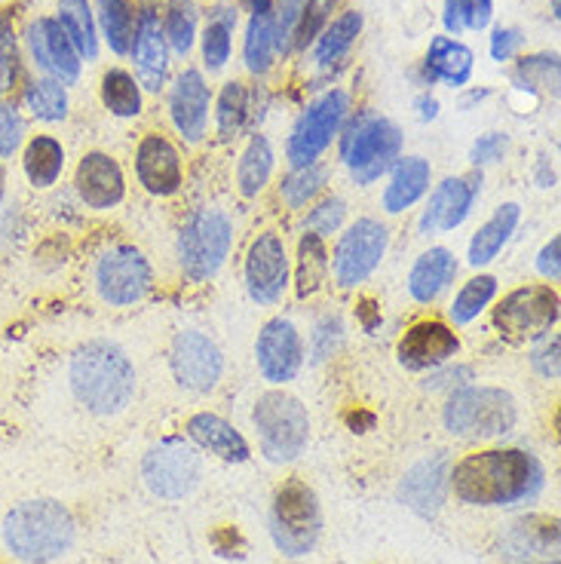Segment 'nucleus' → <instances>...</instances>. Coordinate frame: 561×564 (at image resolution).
I'll use <instances>...</instances> for the list:
<instances>
[{
  "instance_id": "nucleus-14",
  "label": "nucleus",
  "mask_w": 561,
  "mask_h": 564,
  "mask_svg": "<svg viewBox=\"0 0 561 564\" xmlns=\"http://www.w3.org/2000/svg\"><path fill=\"white\" fill-rule=\"evenodd\" d=\"M129 56L136 65V80L148 93H160L169 77V43L163 37L160 22V3L157 0H139L136 10V37L129 46Z\"/></svg>"
},
{
  "instance_id": "nucleus-51",
  "label": "nucleus",
  "mask_w": 561,
  "mask_h": 564,
  "mask_svg": "<svg viewBox=\"0 0 561 564\" xmlns=\"http://www.w3.org/2000/svg\"><path fill=\"white\" fill-rule=\"evenodd\" d=\"M509 148V139L500 135V132H488V135H478V141L473 144V163L476 166H492V163H500Z\"/></svg>"
},
{
  "instance_id": "nucleus-3",
  "label": "nucleus",
  "mask_w": 561,
  "mask_h": 564,
  "mask_svg": "<svg viewBox=\"0 0 561 564\" xmlns=\"http://www.w3.org/2000/svg\"><path fill=\"white\" fill-rule=\"evenodd\" d=\"M77 522L58 500H25L3 519V540L15 558L46 564L74 546Z\"/></svg>"
},
{
  "instance_id": "nucleus-23",
  "label": "nucleus",
  "mask_w": 561,
  "mask_h": 564,
  "mask_svg": "<svg viewBox=\"0 0 561 564\" xmlns=\"http://www.w3.org/2000/svg\"><path fill=\"white\" fill-rule=\"evenodd\" d=\"M449 473L451 460L449 454H433L421 464H414L406 473V479L399 485V497L406 500L408 509H414L423 519H433L435 512L445 503L449 494Z\"/></svg>"
},
{
  "instance_id": "nucleus-32",
  "label": "nucleus",
  "mask_w": 561,
  "mask_h": 564,
  "mask_svg": "<svg viewBox=\"0 0 561 564\" xmlns=\"http://www.w3.org/2000/svg\"><path fill=\"white\" fill-rule=\"evenodd\" d=\"M363 34V13L359 10H344L323 29V34L313 41V62L316 65H335L353 50L356 37Z\"/></svg>"
},
{
  "instance_id": "nucleus-49",
  "label": "nucleus",
  "mask_w": 561,
  "mask_h": 564,
  "mask_svg": "<svg viewBox=\"0 0 561 564\" xmlns=\"http://www.w3.org/2000/svg\"><path fill=\"white\" fill-rule=\"evenodd\" d=\"M25 139V117L13 101L0 99V156H13Z\"/></svg>"
},
{
  "instance_id": "nucleus-25",
  "label": "nucleus",
  "mask_w": 561,
  "mask_h": 564,
  "mask_svg": "<svg viewBox=\"0 0 561 564\" xmlns=\"http://www.w3.org/2000/svg\"><path fill=\"white\" fill-rule=\"evenodd\" d=\"M74 184H77V194L89 209H114L127 194L120 163L114 156L101 154V151H93L80 160Z\"/></svg>"
},
{
  "instance_id": "nucleus-8",
  "label": "nucleus",
  "mask_w": 561,
  "mask_h": 564,
  "mask_svg": "<svg viewBox=\"0 0 561 564\" xmlns=\"http://www.w3.org/2000/svg\"><path fill=\"white\" fill-rule=\"evenodd\" d=\"M402 151V132L387 117H359L344 135V163L350 170L353 182H378L387 170H393Z\"/></svg>"
},
{
  "instance_id": "nucleus-12",
  "label": "nucleus",
  "mask_w": 561,
  "mask_h": 564,
  "mask_svg": "<svg viewBox=\"0 0 561 564\" xmlns=\"http://www.w3.org/2000/svg\"><path fill=\"white\" fill-rule=\"evenodd\" d=\"M387 227L375 221V218H359L356 225L337 240L335 249V280L341 289H356L359 282H365L378 264L384 261L387 252Z\"/></svg>"
},
{
  "instance_id": "nucleus-20",
  "label": "nucleus",
  "mask_w": 561,
  "mask_h": 564,
  "mask_svg": "<svg viewBox=\"0 0 561 564\" xmlns=\"http://www.w3.org/2000/svg\"><path fill=\"white\" fill-rule=\"evenodd\" d=\"M457 350H461V338L451 332L449 325L439 323V319H423L402 335L396 356L408 371H435V368L451 362Z\"/></svg>"
},
{
  "instance_id": "nucleus-27",
  "label": "nucleus",
  "mask_w": 561,
  "mask_h": 564,
  "mask_svg": "<svg viewBox=\"0 0 561 564\" xmlns=\"http://www.w3.org/2000/svg\"><path fill=\"white\" fill-rule=\"evenodd\" d=\"M187 436L197 442L199 448H206L215 457H222L227 464H246L249 460V442L242 438L234 423H227L218 414L199 411L187 421Z\"/></svg>"
},
{
  "instance_id": "nucleus-18",
  "label": "nucleus",
  "mask_w": 561,
  "mask_h": 564,
  "mask_svg": "<svg viewBox=\"0 0 561 564\" xmlns=\"http://www.w3.org/2000/svg\"><path fill=\"white\" fill-rule=\"evenodd\" d=\"M255 356L265 381L289 383L304 366V340L289 319H270L258 335Z\"/></svg>"
},
{
  "instance_id": "nucleus-53",
  "label": "nucleus",
  "mask_w": 561,
  "mask_h": 564,
  "mask_svg": "<svg viewBox=\"0 0 561 564\" xmlns=\"http://www.w3.org/2000/svg\"><path fill=\"white\" fill-rule=\"evenodd\" d=\"M521 31L519 29H494L492 31V58L494 62H509V58H516V53L521 50Z\"/></svg>"
},
{
  "instance_id": "nucleus-13",
  "label": "nucleus",
  "mask_w": 561,
  "mask_h": 564,
  "mask_svg": "<svg viewBox=\"0 0 561 564\" xmlns=\"http://www.w3.org/2000/svg\"><path fill=\"white\" fill-rule=\"evenodd\" d=\"M151 282H154V273H151L148 258L132 246H114L99 258L96 285H99V295L114 307H129L141 301L151 292Z\"/></svg>"
},
{
  "instance_id": "nucleus-55",
  "label": "nucleus",
  "mask_w": 561,
  "mask_h": 564,
  "mask_svg": "<svg viewBox=\"0 0 561 564\" xmlns=\"http://www.w3.org/2000/svg\"><path fill=\"white\" fill-rule=\"evenodd\" d=\"M337 344H341V323L337 319H323L316 325V362L332 356Z\"/></svg>"
},
{
  "instance_id": "nucleus-56",
  "label": "nucleus",
  "mask_w": 561,
  "mask_h": 564,
  "mask_svg": "<svg viewBox=\"0 0 561 564\" xmlns=\"http://www.w3.org/2000/svg\"><path fill=\"white\" fill-rule=\"evenodd\" d=\"M494 19V0H466V29L485 31Z\"/></svg>"
},
{
  "instance_id": "nucleus-29",
  "label": "nucleus",
  "mask_w": 561,
  "mask_h": 564,
  "mask_svg": "<svg viewBox=\"0 0 561 564\" xmlns=\"http://www.w3.org/2000/svg\"><path fill=\"white\" fill-rule=\"evenodd\" d=\"M430 187V163L423 156H402L393 163V178L384 191V209L390 215L411 209Z\"/></svg>"
},
{
  "instance_id": "nucleus-26",
  "label": "nucleus",
  "mask_w": 561,
  "mask_h": 564,
  "mask_svg": "<svg viewBox=\"0 0 561 564\" xmlns=\"http://www.w3.org/2000/svg\"><path fill=\"white\" fill-rule=\"evenodd\" d=\"M473 65H476V56H473V50L466 43L439 34V37L430 41V50H427V58H423V84L442 80V84L461 89V86L470 84Z\"/></svg>"
},
{
  "instance_id": "nucleus-61",
  "label": "nucleus",
  "mask_w": 561,
  "mask_h": 564,
  "mask_svg": "<svg viewBox=\"0 0 561 564\" xmlns=\"http://www.w3.org/2000/svg\"><path fill=\"white\" fill-rule=\"evenodd\" d=\"M273 3L277 0H246V10L249 13H267V10H273Z\"/></svg>"
},
{
  "instance_id": "nucleus-11",
  "label": "nucleus",
  "mask_w": 561,
  "mask_h": 564,
  "mask_svg": "<svg viewBox=\"0 0 561 564\" xmlns=\"http://www.w3.org/2000/svg\"><path fill=\"white\" fill-rule=\"evenodd\" d=\"M559 292L552 285L516 289L494 307V328L506 340H537L559 323Z\"/></svg>"
},
{
  "instance_id": "nucleus-40",
  "label": "nucleus",
  "mask_w": 561,
  "mask_h": 564,
  "mask_svg": "<svg viewBox=\"0 0 561 564\" xmlns=\"http://www.w3.org/2000/svg\"><path fill=\"white\" fill-rule=\"evenodd\" d=\"M325 276H328V252H325L323 237L304 234L298 242V295H316L323 289Z\"/></svg>"
},
{
  "instance_id": "nucleus-63",
  "label": "nucleus",
  "mask_w": 561,
  "mask_h": 564,
  "mask_svg": "<svg viewBox=\"0 0 561 564\" xmlns=\"http://www.w3.org/2000/svg\"><path fill=\"white\" fill-rule=\"evenodd\" d=\"M559 7H561V0H552V15L559 19Z\"/></svg>"
},
{
  "instance_id": "nucleus-4",
  "label": "nucleus",
  "mask_w": 561,
  "mask_h": 564,
  "mask_svg": "<svg viewBox=\"0 0 561 564\" xmlns=\"http://www.w3.org/2000/svg\"><path fill=\"white\" fill-rule=\"evenodd\" d=\"M323 534V509L320 497L313 494L308 481H282L273 503H270V536L277 550L289 558H301L313 552Z\"/></svg>"
},
{
  "instance_id": "nucleus-30",
  "label": "nucleus",
  "mask_w": 561,
  "mask_h": 564,
  "mask_svg": "<svg viewBox=\"0 0 561 564\" xmlns=\"http://www.w3.org/2000/svg\"><path fill=\"white\" fill-rule=\"evenodd\" d=\"M519 218H521L519 203H504L500 209L494 212L492 218L478 227L476 237H473V242H470V264H473V268H485V264H492L494 258L500 254V249L509 242V237L516 234Z\"/></svg>"
},
{
  "instance_id": "nucleus-34",
  "label": "nucleus",
  "mask_w": 561,
  "mask_h": 564,
  "mask_svg": "<svg viewBox=\"0 0 561 564\" xmlns=\"http://www.w3.org/2000/svg\"><path fill=\"white\" fill-rule=\"evenodd\" d=\"M242 62L255 77H265L277 62V31H273V10L249 15L246 41H242Z\"/></svg>"
},
{
  "instance_id": "nucleus-15",
  "label": "nucleus",
  "mask_w": 561,
  "mask_h": 564,
  "mask_svg": "<svg viewBox=\"0 0 561 564\" xmlns=\"http://www.w3.org/2000/svg\"><path fill=\"white\" fill-rule=\"evenodd\" d=\"M169 366L184 390L209 393L222 381L225 359H222V350L215 347V340L206 338L203 332H182L172 340Z\"/></svg>"
},
{
  "instance_id": "nucleus-54",
  "label": "nucleus",
  "mask_w": 561,
  "mask_h": 564,
  "mask_svg": "<svg viewBox=\"0 0 561 564\" xmlns=\"http://www.w3.org/2000/svg\"><path fill=\"white\" fill-rule=\"evenodd\" d=\"M531 362L543 378H552V381H555V378H559V338L547 340L540 350L533 352Z\"/></svg>"
},
{
  "instance_id": "nucleus-37",
  "label": "nucleus",
  "mask_w": 561,
  "mask_h": 564,
  "mask_svg": "<svg viewBox=\"0 0 561 564\" xmlns=\"http://www.w3.org/2000/svg\"><path fill=\"white\" fill-rule=\"evenodd\" d=\"M101 105L114 113V117H139L144 111V96L141 86L136 80V74H129L123 68H108L101 74Z\"/></svg>"
},
{
  "instance_id": "nucleus-6",
  "label": "nucleus",
  "mask_w": 561,
  "mask_h": 564,
  "mask_svg": "<svg viewBox=\"0 0 561 564\" xmlns=\"http://www.w3.org/2000/svg\"><path fill=\"white\" fill-rule=\"evenodd\" d=\"M255 433L261 454L273 464H292L308 448V409L289 393H265L252 411Z\"/></svg>"
},
{
  "instance_id": "nucleus-48",
  "label": "nucleus",
  "mask_w": 561,
  "mask_h": 564,
  "mask_svg": "<svg viewBox=\"0 0 561 564\" xmlns=\"http://www.w3.org/2000/svg\"><path fill=\"white\" fill-rule=\"evenodd\" d=\"M337 7V0H308L304 3V13H301V25H298L295 46L298 50H308L310 43L316 41L323 29L332 22V10Z\"/></svg>"
},
{
  "instance_id": "nucleus-19",
  "label": "nucleus",
  "mask_w": 561,
  "mask_h": 564,
  "mask_svg": "<svg viewBox=\"0 0 561 564\" xmlns=\"http://www.w3.org/2000/svg\"><path fill=\"white\" fill-rule=\"evenodd\" d=\"M500 555L509 564H559V519L525 516L513 522L500 540Z\"/></svg>"
},
{
  "instance_id": "nucleus-44",
  "label": "nucleus",
  "mask_w": 561,
  "mask_h": 564,
  "mask_svg": "<svg viewBox=\"0 0 561 564\" xmlns=\"http://www.w3.org/2000/svg\"><path fill=\"white\" fill-rule=\"evenodd\" d=\"M323 184H325V170L323 166H316V163H310V166H298V170L282 182L280 194L292 209H301V206H308L310 199L323 191Z\"/></svg>"
},
{
  "instance_id": "nucleus-5",
  "label": "nucleus",
  "mask_w": 561,
  "mask_h": 564,
  "mask_svg": "<svg viewBox=\"0 0 561 564\" xmlns=\"http://www.w3.org/2000/svg\"><path fill=\"white\" fill-rule=\"evenodd\" d=\"M516 399L497 387H463L451 393L442 421L457 438H497L516 426Z\"/></svg>"
},
{
  "instance_id": "nucleus-52",
  "label": "nucleus",
  "mask_w": 561,
  "mask_h": 564,
  "mask_svg": "<svg viewBox=\"0 0 561 564\" xmlns=\"http://www.w3.org/2000/svg\"><path fill=\"white\" fill-rule=\"evenodd\" d=\"M212 550L218 552V555H225V558H242L246 555V540L239 534V528L234 524H222V528H215L209 536Z\"/></svg>"
},
{
  "instance_id": "nucleus-38",
  "label": "nucleus",
  "mask_w": 561,
  "mask_h": 564,
  "mask_svg": "<svg viewBox=\"0 0 561 564\" xmlns=\"http://www.w3.org/2000/svg\"><path fill=\"white\" fill-rule=\"evenodd\" d=\"M163 37L169 43V53L175 56H191L194 43H197L199 7L197 0H169L166 13H163Z\"/></svg>"
},
{
  "instance_id": "nucleus-1",
  "label": "nucleus",
  "mask_w": 561,
  "mask_h": 564,
  "mask_svg": "<svg viewBox=\"0 0 561 564\" xmlns=\"http://www.w3.org/2000/svg\"><path fill=\"white\" fill-rule=\"evenodd\" d=\"M547 473L521 448H492L466 454L451 466L449 488L466 507H516L543 491Z\"/></svg>"
},
{
  "instance_id": "nucleus-24",
  "label": "nucleus",
  "mask_w": 561,
  "mask_h": 564,
  "mask_svg": "<svg viewBox=\"0 0 561 564\" xmlns=\"http://www.w3.org/2000/svg\"><path fill=\"white\" fill-rule=\"evenodd\" d=\"M478 187H482V178H445L439 184L430 197V206L423 209V234L430 237V234H445V230L461 227L476 203Z\"/></svg>"
},
{
  "instance_id": "nucleus-10",
  "label": "nucleus",
  "mask_w": 561,
  "mask_h": 564,
  "mask_svg": "<svg viewBox=\"0 0 561 564\" xmlns=\"http://www.w3.org/2000/svg\"><path fill=\"white\" fill-rule=\"evenodd\" d=\"M141 479L160 500H184L203 479L199 454L184 438H160L141 460Z\"/></svg>"
},
{
  "instance_id": "nucleus-47",
  "label": "nucleus",
  "mask_w": 561,
  "mask_h": 564,
  "mask_svg": "<svg viewBox=\"0 0 561 564\" xmlns=\"http://www.w3.org/2000/svg\"><path fill=\"white\" fill-rule=\"evenodd\" d=\"M19 80V43H15L13 15L0 13V96L10 93Z\"/></svg>"
},
{
  "instance_id": "nucleus-33",
  "label": "nucleus",
  "mask_w": 561,
  "mask_h": 564,
  "mask_svg": "<svg viewBox=\"0 0 561 564\" xmlns=\"http://www.w3.org/2000/svg\"><path fill=\"white\" fill-rule=\"evenodd\" d=\"M96 25L114 56H129V46L136 37L132 0H96Z\"/></svg>"
},
{
  "instance_id": "nucleus-43",
  "label": "nucleus",
  "mask_w": 561,
  "mask_h": 564,
  "mask_svg": "<svg viewBox=\"0 0 561 564\" xmlns=\"http://www.w3.org/2000/svg\"><path fill=\"white\" fill-rule=\"evenodd\" d=\"M497 295V280L488 276V273H482V276H473V280L463 285L457 297H454V304L449 307V316L454 325H466L476 319L478 313L485 311L488 304Z\"/></svg>"
},
{
  "instance_id": "nucleus-39",
  "label": "nucleus",
  "mask_w": 561,
  "mask_h": 564,
  "mask_svg": "<svg viewBox=\"0 0 561 564\" xmlns=\"http://www.w3.org/2000/svg\"><path fill=\"white\" fill-rule=\"evenodd\" d=\"M273 172V148L265 135H252L249 148L242 151L237 170V184L242 197H258L265 191V184L270 182Z\"/></svg>"
},
{
  "instance_id": "nucleus-57",
  "label": "nucleus",
  "mask_w": 561,
  "mask_h": 564,
  "mask_svg": "<svg viewBox=\"0 0 561 564\" xmlns=\"http://www.w3.org/2000/svg\"><path fill=\"white\" fill-rule=\"evenodd\" d=\"M559 254H561V240L559 237H552V240L543 246V252H540V258H537V270L547 276V280H559L561 276V261H559Z\"/></svg>"
},
{
  "instance_id": "nucleus-36",
  "label": "nucleus",
  "mask_w": 561,
  "mask_h": 564,
  "mask_svg": "<svg viewBox=\"0 0 561 564\" xmlns=\"http://www.w3.org/2000/svg\"><path fill=\"white\" fill-rule=\"evenodd\" d=\"M234 29H237V10L234 7H218L209 13V25L203 31V62L209 74L225 70L234 53Z\"/></svg>"
},
{
  "instance_id": "nucleus-50",
  "label": "nucleus",
  "mask_w": 561,
  "mask_h": 564,
  "mask_svg": "<svg viewBox=\"0 0 561 564\" xmlns=\"http://www.w3.org/2000/svg\"><path fill=\"white\" fill-rule=\"evenodd\" d=\"M344 215H347L344 199L341 197L323 199V203L308 215L310 234H316V237H328V234H335L337 227L344 225Z\"/></svg>"
},
{
  "instance_id": "nucleus-41",
  "label": "nucleus",
  "mask_w": 561,
  "mask_h": 564,
  "mask_svg": "<svg viewBox=\"0 0 561 564\" xmlns=\"http://www.w3.org/2000/svg\"><path fill=\"white\" fill-rule=\"evenodd\" d=\"M215 123H218V135L222 139H237L239 132L249 123V86L242 80H230L222 86L218 93V105H215Z\"/></svg>"
},
{
  "instance_id": "nucleus-22",
  "label": "nucleus",
  "mask_w": 561,
  "mask_h": 564,
  "mask_svg": "<svg viewBox=\"0 0 561 564\" xmlns=\"http://www.w3.org/2000/svg\"><path fill=\"white\" fill-rule=\"evenodd\" d=\"M136 172H139V182L148 194L172 197V194H179L184 182L182 154L166 135L148 132L139 141V151H136Z\"/></svg>"
},
{
  "instance_id": "nucleus-58",
  "label": "nucleus",
  "mask_w": 561,
  "mask_h": 564,
  "mask_svg": "<svg viewBox=\"0 0 561 564\" xmlns=\"http://www.w3.org/2000/svg\"><path fill=\"white\" fill-rule=\"evenodd\" d=\"M442 25L449 34H461L466 31V0H445V13H442Z\"/></svg>"
},
{
  "instance_id": "nucleus-35",
  "label": "nucleus",
  "mask_w": 561,
  "mask_h": 564,
  "mask_svg": "<svg viewBox=\"0 0 561 564\" xmlns=\"http://www.w3.org/2000/svg\"><path fill=\"white\" fill-rule=\"evenodd\" d=\"M22 166H25V175H29V182L34 187H53L62 170H65V148H62V141L53 139V135H34L25 144Z\"/></svg>"
},
{
  "instance_id": "nucleus-17",
  "label": "nucleus",
  "mask_w": 561,
  "mask_h": 564,
  "mask_svg": "<svg viewBox=\"0 0 561 564\" xmlns=\"http://www.w3.org/2000/svg\"><path fill=\"white\" fill-rule=\"evenodd\" d=\"M246 289L258 304H277L289 289V254L277 234H261L246 254Z\"/></svg>"
},
{
  "instance_id": "nucleus-28",
  "label": "nucleus",
  "mask_w": 561,
  "mask_h": 564,
  "mask_svg": "<svg viewBox=\"0 0 561 564\" xmlns=\"http://www.w3.org/2000/svg\"><path fill=\"white\" fill-rule=\"evenodd\" d=\"M457 276V261H454V254L449 249H442V246H435L430 252H423L418 261H414V268L408 273V292L414 301H421V304H430L435 297L442 295L445 289H449L451 282Z\"/></svg>"
},
{
  "instance_id": "nucleus-59",
  "label": "nucleus",
  "mask_w": 561,
  "mask_h": 564,
  "mask_svg": "<svg viewBox=\"0 0 561 564\" xmlns=\"http://www.w3.org/2000/svg\"><path fill=\"white\" fill-rule=\"evenodd\" d=\"M414 111H418V120L430 123V120H435V117H439V99H435V96H430V93H421V96L414 99Z\"/></svg>"
},
{
  "instance_id": "nucleus-45",
  "label": "nucleus",
  "mask_w": 561,
  "mask_h": 564,
  "mask_svg": "<svg viewBox=\"0 0 561 564\" xmlns=\"http://www.w3.org/2000/svg\"><path fill=\"white\" fill-rule=\"evenodd\" d=\"M516 80L521 89H537V86H547L552 89V96L559 93V56H525L519 58V68H516Z\"/></svg>"
},
{
  "instance_id": "nucleus-62",
  "label": "nucleus",
  "mask_w": 561,
  "mask_h": 564,
  "mask_svg": "<svg viewBox=\"0 0 561 564\" xmlns=\"http://www.w3.org/2000/svg\"><path fill=\"white\" fill-rule=\"evenodd\" d=\"M3 194H7V172L0 166V203H3Z\"/></svg>"
},
{
  "instance_id": "nucleus-2",
  "label": "nucleus",
  "mask_w": 561,
  "mask_h": 564,
  "mask_svg": "<svg viewBox=\"0 0 561 564\" xmlns=\"http://www.w3.org/2000/svg\"><path fill=\"white\" fill-rule=\"evenodd\" d=\"M71 390L93 414H120L136 395V368L117 344L89 340L71 359Z\"/></svg>"
},
{
  "instance_id": "nucleus-31",
  "label": "nucleus",
  "mask_w": 561,
  "mask_h": 564,
  "mask_svg": "<svg viewBox=\"0 0 561 564\" xmlns=\"http://www.w3.org/2000/svg\"><path fill=\"white\" fill-rule=\"evenodd\" d=\"M56 19L80 58L96 62L99 58V25H96L93 3L89 0H58Z\"/></svg>"
},
{
  "instance_id": "nucleus-16",
  "label": "nucleus",
  "mask_w": 561,
  "mask_h": 564,
  "mask_svg": "<svg viewBox=\"0 0 561 564\" xmlns=\"http://www.w3.org/2000/svg\"><path fill=\"white\" fill-rule=\"evenodd\" d=\"M25 41H29L31 58L34 65L53 77L62 86H74L80 80V70H84V58L74 50V43L68 41V34L62 31L58 19L53 15H37L25 31Z\"/></svg>"
},
{
  "instance_id": "nucleus-46",
  "label": "nucleus",
  "mask_w": 561,
  "mask_h": 564,
  "mask_svg": "<svg viewBox=\"0 0 561 564\" xmlns=\"http://www.w3.org/2000/svg\"><path fill=\"white\" fill-rule=\"evenodd\" d=\"M308 0H277L273 3V31H277V56H289L295 50V34L301 25Z\"/></svg>"
},
{
  "instance_id": "nucleus-42",
  "label": "nucleus",
  "mask_w": 561,
  "mask_h": 564,
  "mask_svg": "<svg viewBox=\"0 0 561 564\" xmlns=\"http://www.w3.org/2000/svg\"><path fill=\"white\" fill-rule=\"evenodd\" d=\"M25 108L43 123H62L68 117L71 99L68 86H62L53 77H41L25 89Z\"/></svg>"
},
{
  "instance_id": "nucleus-60",
  "label": "nucleus",
  "mask_w": 561,
  "mask_h": 564,
  "mask_svg": "<svg viewBox=\"0 0 561 564\" xmlns=\"http://www.w3.org/2000/svg\"><path fill=\"white\" fill-rule=\"evenodd\" d=\"M451 378H454V381H457V378H466V381H470V378H473V371H470V368H454V371H449V375H442V378H433V381H427V387H430V390H439V387H449Z\"/></svg>"
},
{
  "instance_id": "nucleus-9",
  "label": "nucleus",
  "mask_w": 561,
  "mask_h": 564,
  "mask_svg": "<svg viewBox=\"0 0 561 564\" xmlns=\"http://www.w3.org/2000/svg\"><path fill=\"white\" fill-rule=\"evenodd\" d=\"M347 113H350V96L344 89H328L316 101H310L308 111L298 117L289 144H285V154L295 170L316 163V156L337 139Z\"/></svg>"
},
{
  "instance_id": "nucleus-21",
  "label": "nucleus",
  "mask_w": 561,
  "mask_h": 564,
  "mask_svg": "<svg viewBox=\"0 0 561 564\" xmlns=\"http://www.w3.org/2000/svg\"><path fill=\"white\" fill-rule=\"evenodd\" d=\"M212 93L203 70L184 68L169 89V117L187 141H199L209 127Z\"/></svg>"
},
{
  "instance_id": "nucleus-7",
  "label": "nucleus",
  "mask_w": 561,
  "mask_h": 564,
  "mask_svg": "<svg viewBox=\"0 0 561 564\" xmlns=\"http://www.w3.org/2000/svg\"><path fill=\"white\" fill-rule=\"evenodd\" d=\"M230 242H234V225L225 212H194L179 237V261H182L184 276L194 282L212 280L230 254Z\"/></svg>"
}]
</instances>
